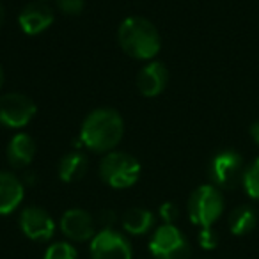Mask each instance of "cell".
I'll return each instance as SVG.
<instances>
[{
    "instance_id": "obj_1",
    "label": "cell",
    "mask_w": 259,
    "mask_h": 259,
    "mask_svg": "<svg viewBox=\"0 0 259 259\" xmlns=\"http://www.w3.org/2000/svg\"><path fill=\"white\" fill-rule=\"evenodd\" d=\"M124 122L114 108H96L82 122L80 142L96 153H110L121 142Z\"/></svg>"
},
{
    "instance_id": "obj_2",
    "label": "cell",
    "mask_w": 259,
    "mask_h": 259,
    "mask_svg": "<svg viewBox=\"0 0 259 259\" xmlns=\"http://www.w3.org/2000/svg\"><path fill=\"white\" fill-rule=\"evenodd\" d=\"M119 45L130 55L139 61H149L158 55L162 39L149 20L142 16H130L119 27Z\"/></svg>"
},
{
    "instance_id": "obj_3",
    "label": "cell",
    "mask_w": 259,
    "mask_h": 259,
    "mask_svg": "<svg viewBox=\"0 0 259 259\" xmlns=\"http://www.w3.org/2000/svg\"><path fill=\"white\" fill-rule=\"evenodd\" d=\"M100 176L112 188H117V190L130 188L137 183L141 176V163L128 153L110 151L101 160Z\"/></svg>"
},
{
    "instance_id": "obj_4",
    "label": "cell",
    "mask_w": 259,
    "mask_h": 259,
    "mask_svg": "<svg viewBox=\"0 0 259 259\" xmlns=\"http://www.w3.org/2000/svg\"><path fill=\"white\" fill-rule=\"evenodd\" d=\"M224 197L215 185H202L192 192L188 199V217L192 224L202 227H213V224L224 213Z\"/></svg>"
},
{
    "instance_id": "obj_5",
    "label": "cell",
    "mask_w": 259,
    "mask_h": 259,
    "mask_svg": "<svg viewBox=\"0 0 259 259\" xmlns=\"http://www.w3.org/2000/svg\"><path fill=\"white\" fill-rule=\"evenodd\" d=\"M149 252L155 259H190L192 247L174 224H163L151 234Z\"/></svg>"
},
{
    "instance_id": "obj_6",
    "label": "cell",
    "mask_w": 259,
    "mask_h": 259,
    "mask_svg": "<svg viewBox=\"0 0 259 259\" xmlns=\"http://www.w3.org/2000/svg\"><path fill=\"white\" fill-rule=\"evenodd\" d=\"M245 163L240 153L220 151L209 163V178L217 188L233 190L238 185H243Z\"/></svg>"
},
{
    "instance_id": "obj_7",
    "label": "cell",
    "mask_w": 259,
    "mask_h": 259,
    "mask_svg": "<svg viewBox=\"0 0 259 259\" xmlns=\"http://www.w3.org/2000/svg\"><path fill=\"white\" fill-rule=\"evenodd\" d=\"M91 259H134L132 243L115 229H101L94 234L89 247Z\"/></svg>"
},
{
    "instance_id": "obj_8",
    "label": "cell",
    "mask_w": 259,
    "mask_h": 259,
    "mask_svg": "<svg viewBox=\"0 0 259 259\" xmlns=\"http://www.w3.org/2000/svg\"><path fill=\"white\" fill-rule=\"evenodd\" d=\"M36 115V103L22 93H9L0 98V124L23 128Z\"/></svg>"
},
{
    "instance_id": "obj_9",
    "label": "cell",
    "mask_w": 259,
    "mask_h": 259,
    "mask_svg": "<svg viewBox=\"0 0 259 259\" xmlns=\"http://www.w3.org/2000/svg\"><path fill=\"white\" fill-rule=\"evenodd\" d=\"M20 229L32 241H48L54 238L55 222L50 213L37 206H29L20 215Z\"/></svg>"
},
{
    "instance_id": "obj_10",
    "label": "cell",
    "mask_w": 259,
    "mask_h": 259,
    "mask_svg": "<svg viewBox=\"0 0 259 259\" xmlns=\"http://www.w3.org/2000/svg\"><path fill=\"white\" fill-rule=\"evenodd\" d=\"M61 231L69 241H91L96 234V220L85 209L71 208L61 217Z\"/></svg>"
},
{
    "instance_id": "obj_11",
    "label": "cell",
    "mask_w": 259,
    "mask_h": 259,
    "mask_svg": "<svg viewBox=\"0 0 259 259\" xmlns=\"http://www.w3.org/2000/svg\"><path fill=\"white\" fill-rule=\"evenodd\" d=\"M18 23L25 34L36 36L54 23V11L45 2H30L22 9L18 16Z\"/></svg>"
},
{
    "instance_id": "obj_12",
    "label": "cell",
    "mask_w": 259,
    "mask_h": 259,
    "mask_svg": "<svg viewBox=\"0 0 259 259\" xmlns=\"http://www.w3.org/2000/svg\"><path fill=\"white\" fill-rule=\"evenodd\" d=\"M169 82V71L165 64L158 61L149 62L137 76V87L146 98H155L163 93Z\"/></svg>"
},
{
    "instance_id": "obj_13",
    "label": "cell",
    "mask_w": 259,
    "mask_h": 259,
    "mask_svg": "<svg viewBox=\"0 0 259 259\" xmlns=\"http://www.w3.org/2000/svg\"><path fill=\"white\" fill-rule=\"evenodd\" d=\"M25 187L22 180L13 172L2 170L0 172V215L13 213L23 201Z\"/></svg>"
},
{
    "instance_id": "obj_14",
    "label": "cell",
    "mask_w": 259,
    "mask_h": 259,
    "mask_svg": "<svg viewBox=\"0 0 259 259\" xmlns=\"http://www.w3.org/2000/svg\"><path fill=\"white\" fill-rule=\"evenodd\" d=\"M36 155V142L30 135L16 134L8 144V162L15 169H25Z\"/></svg>"
},
{
    "instance_id": "obj_15",
    "label": "cell",
    "mask_w": 259,
    "mask_h": 259,
    "mask_svg": "<svg viewBox=\"0 0 259 259\" xmlns=\"http://www.w3.org/2000/svg\"><path fill=\"white\" fill-rule=\"evenodd\" d=\"M121 224H122V229L128 234L141 236V234L149 233L155 227V215L146 208H130L122 215Z\"/></svg>"
},
{
    "instance_id": "obj_16",
    "label": "cell",
    "mask_w": 259,
    "mask_h": 259,
    "mask_svg": "<svg viewBox=\"0 0 259 259\" xmlns=\"http://www.w3.org/2000/svg\"><path fill=\"white\" fill-rule=\"evenodd\" d=\"M87 167H89V162L83 153H68L59 163V176L64 183H75L85 176Z\"/></svg>"
},
{
    "instance_id": "obj_17",
    "label": "cell",
    "mask_w": 259,
    "mask_h": 259,
    "mask_svg": "<svg viewBox=\"0 0 259 259\" xmlns=\"http://www.w3.org/2000/svg\"><path fill=\"white\" fill-rule=\"evenodd\" d=\"M257 226V213L252 206H238L229 215V231L234 236H245Z\"/></svg>"
},
{
    "instance_id": "obj_18",
    "label": "cell",
    "mask_w": 259,
    "mask_h": 259,
    "mask_svg": "<svg viewBox=\"0 0 259 259\" xmlns=\"http://www.w3.org/2000/svg\"><path fill=\"white\" fill-rule=\"evenodd\" d=\"M243 188L252 199L259 201V156L245 170Z\"/></svg>"
},
{
    "instance_id": "obj_19",
    "label": "cell",
    "mask_w": 259,
    "mask_h": 259,
    "mask_svg": "<svg viewBox=\"0 0 259 259\" xmlns=\"http://www.w3.org/2000/svg\"><path fill=\"white\" fill-rule=\"evenodd\" d=\"M43 259H78V254L69 241H55L45 250Z\"/></svg>"
},
{
    "instance_id": "obj_20",
    "label": "cell",
    "mask_w": 259,
    "mask_h": 259,
    "mask_svg": "<svg viewBox=\"0 0 259 259\" xmlns=\"http://www.w3.org/2000/svg\"><path fill=\"white\" fill-rule=\"evenodd\" d=\"M199 245L206 250H213L219 245V234L213 227H202L199 231Z\"/></svg>"
},
{
    "instance_id": "obj_21",
    "label": "cell",
    "mask_w": 259,
    "mask_h": 259,
    "mask_svg": "<svg viewBox=\"0 0 259 259\" xmlns=\"http://www.w3.org/2000/svg\"><path fill=\"white\" fill-rule=\"evenodd\" d=\"M57 8L64 15L78 16L83 11V8H85V2L83 0H57Z\"/></svg>"
},
{
    "instance_id": "obj_22",
    "label": "cell",
    "mask_w": 259,
    "mask_h": 259,
    "mask_svg": "<svg viewBox=\"0 0 259 259\" xmlns=\"http://www.w3.org/2000/svg\"><path fill=\"white\" fill-rule=\"evenodd\" d=\"M160 217H162L163 224H174L180 217V208L174 202H163L160 206Z\"/></svg>"
},
{
    "instance_id": "obj_23",
    "label": "cell",
    "mask_w": 259,
    "mask_h": 259,
    "mask_svg": "<svg viewBox=\"0 0 259 259\" xmlns=\"http://www.w3.org/2000/svg\"><path fill=\"white\" fill-rule=\"evenodd\" d=\"M100 224L103 226V229H112V226L115 224V213L110 209H105L100 213Z\"/></svg>"
},
{
    "instance_id": "obj_24",
    "label": "cell",
    "mask_w": 259,
    "mask_h": 259,
    "mask_svg": "<svg viewBox=\"0 0 259 259\" xmlns=\"http://www.w3.org/2000/svg\"><path fill=\"white\" fill-rule=\"evenodd\" d=\"M250 137L255 142V146H259V119L250 126Z\"/></svg>"
},
{
    "instance_id": "obj_25",
    "label": "cell",
    "mask_w": 259,
    "mask_h": 259,
    "mask_svg": "<svg viewBox=\"0 0 259 259\" xmlns=\"http://www.w3.org/2000/svg\"><path fill=\"white\" fill-rule=\"evenodd\" d=\"M4 20H6V11H4V6L0 4V27L4 25Z\"/></svg>"
},
{
    "instance_id": "obj_26",
    "label": "cell",
    "mask_w": 259,
    "mask_h": 259,
    "mask_svg": "<svg viewBox=\"0 0 259 259\" xmlns=\"http://www.w3.org/2000/svg\"><path fill=\"white\" fill-rule=\"evenodd\" d=\"M2 83H4V69L0 66V89H2Z\"/></svg>"
}]
</instances>
